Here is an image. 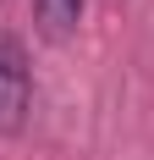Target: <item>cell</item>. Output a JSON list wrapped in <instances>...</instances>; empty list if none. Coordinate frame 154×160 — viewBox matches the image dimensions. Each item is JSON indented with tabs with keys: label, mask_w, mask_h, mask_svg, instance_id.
<instances>
[{
	"label": "cell",
	"mask_w": 154,
	"mask_h": 160,
	"mask_svg": "<svg viewBox=\"0 0 154 160\" xmlns=\"http://www.w3.org/2000/svg\"><path fill=\"white\" fill-rule=\"evenodd\" d=\"M33 105V66L17 33H0V132H22Z\"/></svg>",
	"instance_id": "obj_1"
},
{
	"label": "cell",
	"mask_w": 154,
	"mask_h": 160,
	"mask_svg": "<svg viewBox=\"0 0 154 160\" xmlns=\"http://www.w3.org/2000/svg\"><path fill=\"white\" fill-rule=\"evenodd\" d=\"M33 17H39V33L44 39H66L83 22V0H33Z\"/></svg>",
	"instance_id": "obj_2"
}]
</instances>
